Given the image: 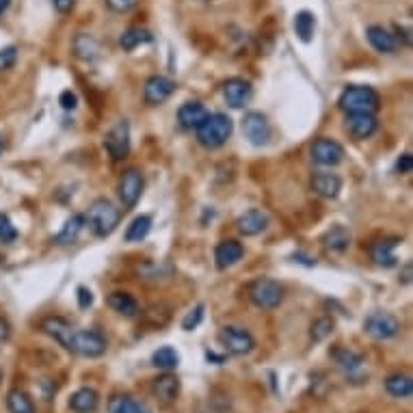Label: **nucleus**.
Wrapping results in <instances>:
<instances>
[{"label":"nucleus","mask_w":413,"mask_h":413,"mask_svg":"<svg viewBox=\"0 0 413 413\" xmlns=\"http://www.w3.org/2000/svg\"><path fill=\"white\" fill-rule=\"evenodd\" d=\"M363 332L375 340H390L400 334V320L390 312H373L363 320Z\"/></svg>","instance_id":"423d86ee"},{"label":"nucleus","mask_w":413,"mask_h":413,"mask_svg":"<svg viewBox=\"0 0 413 413\" xmlns=\"http://www.w3.org/2000/svg\"><path fill=\"white\" fill-rule=\"evenodd\" d=\"M108 413H147L145 407L141 402H137L132 396L128 394H115L108 400Z\"/></svg>","instance_id":"c756f323"},{"label":"nucleus","mask_w":413,"mask_h":413,"mask_svg":"<svg viewBox=\"0 0 413 413\" xmlns=\"http://www.w3.org/2000/svg\"><path fill=\"white\" fill-rule=\"evenodd\" d=\"M340 108L349 113H377L381 106V98L373 87H363V85H351L342 91L338 100Z\"/></svg>","instance_id":"f03ea898"},{"label":"nucleus","mask_w":413,"mask_h":413,"mask_svg":"<svg viewBox=\"0 0 413 413\" xmlns=\"http://www.w3.org/2000/svg\"><path fill=\"white\" fill-rule=\"evenodd\" d=\"M94 303V295H91V290H87V288H78V305L85 310V307H89Z\"/></svg>","instance_id":"79ce46f5"},{"label":"nucleus","mask_w":413,"mask_h":413,"mask_svg":"<svg viewBox=\"0 0 413 413\" xmlns=\"http://www.w3.org/2000/svg\"><path fill=\"white\" fill-rule=\"evenodd\" d=\"M149 230H152V217H149V215H141V217H137V219L128 225V230H126V240H128V242H141V240L149 234Z\"/></svg>","instance_id":"f704fd0d"},{"label":"nucleus","mask_w":413,"mask_h":413,"mask_svg":"<svg viewBox=\"0 0 413 413\" xmlns=\"http://www.w3.org/2000/svg\"><path fill=\"white\" fill-rule=\"evenodd\" d=\"M119 219H121V213L117 205L106 199V197H100L91 203V208H89V215L85 221H89L91 230L96 236L104 238V236H111L117 225H119Z\"/></svg>","instance_id":"7ed1b4c3"},{"label":"nucleus","mask_w":413,"mask_h":413,"mask_svg":"<svg viewBox=\"0 0 413 413\" xmlns=\"http://www.w3.org/2000/svg\"><path fill=\"white\" fill-rule=\"evenodd\" d=\"M108 305H111L113 312H117L119 316H126V318H135L139 314L137 299L128 293H121V290L108 295Z\"/></svg>","instance_id":"393cba45"},{"label":"nucleus","mask_w":413,"mask_h":413,"mask_svg":"<svg viewBox=\"0 0 413 413\" xmlns=\"http://www.w3.org/2000/svg\"><path fill=\"white\" fill-rule=\"evenodd\" d=\"M16 61H18V50H16L13 46L0 50V72H5V69L13 67Z\"/></svg>","instance_id":"58836bf2"},{"label":"nucleus","mask_w":413,"mask_h":413,"mask_svg":"<svg viewBox=\"0 0 413 413\" xmlns=\"http://www.w3.org/2000/svg\"><path fill=\"white\" fill-rule=\"evenodd\" d=\"M152 363L164 373H171L180 366V355L174 346H160L154 355H152Z\"/></svg>","instance_id":"7c9ffc66"},{"label":"nucleus","mask_w":413,"mask_h":413,"mask_svg":"<svg viewBox=\"0 0 413 413\" xmlns=\"http://www.w3.org/2000/svg\"><path fill=\"white\" fill-rule=\"evenodd\" d=\"M242 254H244V249H242V244H240L238 240H232V238L221 240V242L217 244V249H215L217 266H219V268H230V266H234L236 262H240Z\"/></svg>","instance_id":"6ab92c4d"},{"label":"nucleus","mask_w":413,"mask_h":413,"mask_svg":"<svg viewBox=\"0 0 413 413\" xmlns=\"http://www.w3.org/2000/svg\"><path fill=\"white\" fill-rule=\"evenodd\" d=\"M9 336H11V324L7 322V318L0 316V342L9 340Z\"/></svg>","instance_id":"49530a36"},{"label":"nucleus","mask_w":413,"mask_h":413,"mask_svg":"<svg viewBox=\"0 0 413 413\" xmlns=\"http://www.w3.org/2000/svg\"><path fill=\"white\" fill-rule=\"evenodd\" d=\"M59 102H61V106H63L65 111H74L76 104H78V100H76V96H74L72 91H63L61 98H59Z\"/></svg>","instance_id":"37998d69"},{"label":"nucleus","mask_w":413,"mask_h":413,"mask_svg":"<svg viewBox=\"0 0 413 413\" xmlns=\"http://www.w3.org/2000/svg\"><path fill=\"white\" fill-rule=\"evenodd\" d=\"M16 238H18V230L13 227V223L9 221V217H7V215L0 213V242L11 244Z\"/></svg>","instance_id":"e433bc0d"},{"label":"nucleus","mask_w":413,"mask_h":413,"mask_svg":"<svg viewBox=\"0 0 413 413\" xmlns=\"http://www.w3.org/2000/svg\"><path fill=\"white\" fill-rule=\"evenodd\" d=\"M396 169L398 174H409L413 169V156L411 154H402L396 162Z\"/></svg>","instance_id":"a19ab883"},{"label":"nucleus","mask_w":413,"mask_h":413,"mask_svg":"<svg viewBox=\"0 0 413 413\" xmlns=\"http://www.w3.org/2000/svg\"><path fill=\"white\" fill-rule=\"evenodd\" d=\"M344 126L355 139H368L377 132V117L373 113H349Z\"/></svg>","instance_id":"4468645a"},{"label":"nucleus","mask_w":413,"mask_h":413,"mask_svg":"<svg viewBox=\"0 0 413 413\" xmlns=\"http://www.w3.org/2000/svg\"><path fill=\"white\" fill-rule=\"evenodd\" d=\"M314 30H316V18H314V13L299 11L295 16V33H297V37L303 41V44H310L312 37H314Z\"/></svg>","instance_id":"72a5a7b5"},{"label":"nucleus","mask_w":413,"mask_h":413,"mask_svg":"<svg viewBox=\"0 0 413 413\" xmlns=\"http://www.w3.org/2000/svg\"><path fill=\"white\" fill-rule=\"evenodd\" d=\"M52 5L59 13H69L76 5V0H52Z\"/></svg>","instance_id":"a18cd8bd"},{"label":"nucleus","mask_w":413,"mask_h":413,"mask_svg":"<svg viewBox=\"0 0 413 413\" xmlns=\"http://www.w3.org/2000/svg\"><path fill=\"white\" fill-rule=\"evenodd\" d=\"M322 244L332 251H344L351 244V232L344 225H334L322 236Z\"/></svg>","instance_id":"bb28decb"},{"label":"nucleus","mask_w":413,"mask_h":413,"mask_svg":"<svg viewBox=\"0 0 413 413\" xmlns=\"http://www.w3.org/2000/svg\"><path fill=\"white\" fill-rule=\"evenodd\" d=\"M334 327H336L334 318L322 316V318H318V320L312 322V327H310V338L314 342H322V340H327L329 336L334 334Z\"/></svg>","instance_id":"c9c22d12"},{"label":"nucleus","mask_w":413,"mask_h":413,"mask_svg":"<svg viewBox=\"0 0 413 413\" xmlns=\"http://www.w3.org/2000/svg\"><path fill=\"white\" fill-rule=\"evenodd\" d=\"M242 132L254 145H266L271 139V123L262 113H247L242 119Z\"/></svg>","instance_id":"9d476101"},{"label":"nucleus","mask_w":413,"mask_h":413,"mask_svg":"<svg viewBox=\"0 0 413 413\" xmlns=\"http://www.w3.org/2000/svg\"><path fill=\"white\" fill-rule=\"evenodd\" d=\"M139 0H106V7L115 13H128L137 7Z\"/></svg>","instance_id":"ea45409f"},{"label":"nucleus","mask_w":413,"mask_h":413,"mask_svg":"<svg viewBox=\"0 0 413 413\" xmlns=\"http://www.w3.org/2000/svg\"><path fill=\"white\" fill-rule=\"evenodd\" d=\"M236 227L242 236H258L268 227V215L264 210H258V208L247 210L244 215L238 217Z\"/></svg>","instance_id":"f3484780"},{"label":"nucleus","mask_w":413,"mask_h":413,"mask_svg":"<svg viewBox=\"0 0 413 413\" xmlns=\"http://www.w3.org/2000/svg\"><path fill=\"white\" fill-rule=\"evenodd\" d=\"M11 5V0H0V13H5Z\"/></svg>","instance_id":"de8ad7c7"},{"label":"nucleus","mask_w":413,"mask_h":413,"mask_svg":"<svg viewBox=\"0 0 413 413\" xmlns=\"http://www.w3.org/2000/svg\"><path fill=\"white\" fill-rule=\"evenodd\" d=\"M3 147H5V143H3V137H0V154H3Z\"/></svg>","instance_id":"09e8293b"},{"label":"nucleus","mask_w":413,"mask_h":413,"mask_svg":"<svg viewBox=\"0 0 413 413\" xmlns=\"http://www.w3.org/2000/svg\"><path fill=\"white\" fill-rule=\"evenodd\" d=\"M205 117H208V111H205V106L201 102H186L178 111V121H180V126L186 128V130H193V128L201 126V121Z\"/></svg>","instance_id":"b1692460"},{"label":"nucleus","mask_w":413,"mask_h":413,"mask_svg":"<svg viewBox=\"0 0 413 413\" xmlns=\"http://www.w3.org/2000/svg\"><path fill=\"white\" fill-rule=\"evenodd\" d=\"M65 349L76 353V355L96 359V357H102L106 353L108 342L100 332H96V329H74V334H72Z\"/></svg>","instance_id":"39448f33"},{"label":"nucleus","mask_w":413,"mask_h":413,"mask_svg":"<svg viewBox=\"0 0 413 413\" xmlns=\"http://www.w3.org/2000/svg\"><path fill=\"white\" fill-rule=\"evenodd\" d=\"M104 147L113 160H123L130 152V126L126 119L117 121L104 137Z\"/></svg>","instance_id":"6e6552de"},{"label":"nucleus","mask_w":413,"mask_h":413,"mask_svg":"<svg viewBox=\"0 0 413 413\" xmlns=\"http://www.w3.org/2000/svg\"><path fill=\"white\" fill-rule=\"evenodd\" d=\"M332 357L338 363V368L344 370L349 377H355L357 373H361V368L366 366V357L357 351H351V349H334Z\"/></svg>","instance_id":"412c9836"},{"label":"nucleus","mask_w":413,"mask_h":413,"mask_svg":"<svg viewBox=\"0 0 413 413\" xmlns=\"http://www.w3.org/2000/svg\"><path fill=\"white\" fill-rule=\"evenodd\" d=\"M396 244H398V238H381V240H377L373 247H370V258L375 260V264H379L383 268L396 266V256H394Z\"/></svg>","instance_id":"5701e85b"},{"label":"nucleus","mask_w":413,"mask_h":413,"mask_svg":"<svg viewBox=\"0 0 413 413\" xmlns=\"http://www.w3.org/2000/svg\"><path fill=\"white\" fill-rule=\"evenodd\" d=\"M251 96H254V87H251L249 80H244V78H230V80H225L223 98H225L227 106L242 108L247 102L251 100Z\"/></svg>","instance_id":"ddd939ff"},{"label":"nucleus","mask_w":413,"mask_h":413,"mask_svg":"<svg viewBox=\"0 0 413 413\" xmlns=\"http://www.w3.org/2000/svg\"><path fill=\"white\" fill-rule=\"evenodd\" d=\"M39 329H41V334H46L52 340H57L63 349L67 346V342H69V338L74 334V324L69 320L61 318V316H48V318H44V320L39 322Z\"/></svg>","instance_id":"2eb2a0df"},{"label":"nucleus","mask_w":413,"mask_h":413,"mask_svg":"<svg viewBox=\"0 0 413 413\" xmlns=\"http://www.w3.org/2000/svg\"><path fill=\"white\" fill-rule=\"evenodd\" d=\"M100 407V394L94 387H80L69 398V409L74 413H96Z\"/></svg>","instance_id":"aec40b11"},{"label":"nucleus","mask_w":413,"mask_h":413,"mask_svg":"<svg viewBox=\"0 0 413 413\" xmlns=\"http://www.w3.org/2000/svg\"><path fill=\"white\" fill-rule=\"evenodd\" d=\"M385 390L390 396L394 398H409L411 392H413V381L409 375L404 373H396V375H390L385 379Z\"/></svg>","instance_id":"cd10ccee"},{"label":"nucleus","mask_w":413,"mask_h":413,"mask_svg":"<svg viewBox=\"0 0 413 413\" xmlns=\"http://www.w3.org/2000/svg\"><path fill=\"white\" fill-rule=\"evenodd\" d=\"M199 3H208V0H199Z\"/></svg>","instance_id":"8fccbe9b"},{"label":"nucleus","mask_w":413,"mask_h":413,"mask_svg":"<svg viewBox=\"0 0 413 413\" xmlns=\"http://www.w3.org/2000/svg\"><path fill=\"white\" fill-rule=\"evenodd\" d=\"M180 387H182V385H180V379H178L176 375H171V373H164V375L156 377L154 383H152L154 396H156L158 400H162V402H174V400H178Z\"/></svg>","instance_id":"a211bd4d"},{"label":"nucleus","mask_w":413,"mask_h":413,"mask_svg":"<svg viewBox=\"0 0 413 413\" xmlns=\"http://www.w3.org/2000/svg\"><path fill=\"white\" fill-rule=\"evenodd\" d=\"M154 37H152V33L149 30H145V28H141V26H132V28H128V30H123L121 33V37H119V46L126 50V52H132V50H137L139 46H143V44H149Z\"/></svg>","instance_id":"a878e982"},{"label":"nucleus","mask_w":413,"mask_h":413,"mask_svg":"<svg viewBox=\"0 0 413 413\" xmlns=\"http://www.w3.org/2000/svg\"><path fill=\"white\" fill-rule=\"evenodd\" d=\"M219 342L230 355H249L256 349V338L242 327H223L219 332Z\"/></svg>","instance_id":"0eeeda50"},{"label":"nucleus","mask_w":413,"mask_h":413,"mask_svg":"<svg viewBox=\"0 0 413 413\" xmlns=\"http://www.w3.org/2000/svg\"><path fill=\"white\" fill-rule=\"evenodd\" d=\"M7 409L9 413H37L33 398L22 390H11L7 394Z\"/></svg>","instance_id":"2f4dec72"},{"label":"nucleus","mask_w":413,"mask_h":413,"mask_svg":"<svg viewBox=\"0 0 413 413\" xmlns=\"http://www.w3.org/2000/svg\"><path fill=\"white\" fill-rule=\"evenodd\" d=\"M82 227H85V217H82V215H72L67 219V223L63 225V230L57 234L55 242L57 244H69V242H74L78 238V234L82 232Z\"/></svg>","instance_id":"473e14b6"},{"label":"nucleus","mask_w":413,"mask_h":413,"mask_svg":"<svg viewBox=\"0 0 413 413\" xmlns=\"http://www.w3.org/2000/svg\"><path fill=\"white\" fill-rule=\"evenodd\" d=\"M312 191L324 199H336L342 191V180L336 174H314L312 178Z\"/></svg>","instance_id":"4be33fe9"},{"label":"nucleus","mask_w":413,"mask_h":413,"mask_svg":"<svg viewBox=\"0 0 413 413\" xmlns=\"http://www.w3.org/2000/svg\"><path fill=\"white\" fill-rule=\"evenodd\" d=\"M98 41L91 37V35H85V33H80L76 39H74V55L82 61H96L98 59Z\"/></svg>","instance_id":"c85d7f7f"},{"label":"nucleus","mask_w":413,"mask_h":413,"mask_svg":"<svg viewBox=\"0 0 413 413\" xmlns=\"http://www.w3.org/2000/svg\"><path fill=\"white\" fill-rule=\"evenodd\" d=\"M366 37H368V41H370V46H373V48H375L377 52H381V55H394V52L400 48L396 35L390 33V30L383 28V26H368Z\"/></svg>","instance_id":"dca6fc26"},{"label":"nucleus","mask_w":413,"mask_h":413,"mask_svg":"<svg viewBox=\"0 0 413 413\" xmlns=\"http://www.w3.org/2000/svg\"><path fill=\"white\" fill-rule=\"evenodd\" d=\"M143 186H145V180H143V174L137 167H130V169L123 171V176L119 180V199L123 203V208L126 210L135 208L137 201L141 199Z\"/></svg>","instance_id":"1a4fd4ad"},{"label":"nucleus","mask_w":413,"mask_h":413,"mask_svg":"<svg viewBox=\"0 0 413 413\" xmlns=\"http://www.w3.org/2000/svg\"><path fill=\"white\" fill-rule=\"evenodd\" d=\"M203 320V305H197L195 310H191L186 316H184V320H182V329L184 332H193V329H197L199 327V322Z\"/></svg>","instance_id":"4c0bfd02"},{"label":"nucleus","mask_w":413,"mask_h":413,"mask_svg":"<svg viewBox=\"0 0 413 413\" xmlns=\"http://www.w3.org/2000/svg\"><path fill=\"white\" fill-rule=\"evenodd\" d=\"M176 91V82L171 78L164 76H152L145 80L143 87V98L149 106H158L162 102H167L171 98V94Z\"/></svg>","instance_id":"f8f14e48"},{"label":"nucleus","mask_w":413,"mask_h":413,"mask_svg":"<svg viewBox=\"0 0 413 413\" xmlns=\"http://www.w3.org/2000/svg\"><path fill=\"white\" fill-rule=\"evenodd\" d=\"M197 130V141L203 145V147H208V149H217L221 147L223 143H227V139L232 137V130H234V123L227 115L223 113H215L208 117H205L201 121V126L195 128Z\"/></svg>","instance_id":"f257e3e1"},{"label":"nucleus","mask_w":413,"mask_h":413,"mask_svg":"<svg viewBox=\"0 0 413 413\" xmlns=\"http://www.w3.org/2000/svg\"><path fill=\"white\" fill-rule=\"evenodd\" d=\"M145 318H152V327H156V329L169 322V318H160V314H156V305L145 312Z\"/></svg>","instance_id":"c03bdc74"},{"label":"nucleus","mask_w":413,"mask_h":413,"mask_svg":"<svg viewBox=\"0 0 413 413\" xmlns=\"http://www.w3.org/2000/svg\"><path fill=\"white\" fill-rule=\"evenodd\" d=\"M312 160L322 167H336L344 160V147L332 139H316L312 145Z\"/></svg>","instance_id":"9b49d317"},{"label":"nucleus","mask_w":413,"mask_h":413,"mask_svg":"<svg viewBox=\"0 0 413 413\" xmlns=\"http://www.w3.org/2000/svg\"><path fill=\"white\" fill-rule=\"evenodd\" d=\"M247 295H249L251 303L260 310H275L283 301V285L275 279L260 277L254 279L247 285Z\"/></svg>","instance_id":"20e7f679"}]
</instances>
